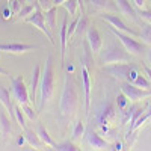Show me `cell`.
Returning <instances> with one entry per match:
<instances>
[{"label":"cell","instance_id":"25","mask_svg":"<svg viewBox=\"0 0 151 151\" xmlns=\"http://www.w3.org/2000/svg\"><path fill=\"white\" fill-rule=\"evenodd\" d=\"M133 85L142 88V89H151V82H150V79L147 77V76H142V74L137 76V79L133 82Z\"/></svg>","mask_w":151,"mask_h":151},{"label":"cell","instance_id":"21","mask_svg":"<svg viewBox=\"0 0 151 151\" xmlns=\"http://www.w3.org/2000/svg\"><path fill=\"white\" fill-rule=\"evenodd\" d=\"M0 132H2V136L3 137H6L11 133V121L5 115L3 110H0Z\"/></svg>","mask_w":151,"mask_h":151},{"label":"cell","instance_id":"27","mask_svg":"<svg viewBox=\"0 0 151 151\" xmlns=\"http://www.w3.org/2000/svg\"><path fill=\"white\" fill-rule=\"evenodd\" d=\"M14 112H15V121L21 125L23 129H26L27 125H26V119H24V112H23V109H21V106H15L14 107Z\"/></svg>","mask_w":151,"mask_h":151},{"label":"cell","instance_id":"37","mask_svg":"<svg viewBox=\"0 0 151 151\" xmlns=\"http://www.w3.org/2000/svg\"><path fill=\"white\" fill-rule=\"evenodd\" d=\"M11 8H12V11H14L15 14H18L20 9L23 8V2L21 0H11Z\"/></svg>","mask_w":151,"mask_h":151},{"label":"cell","instance_id":"20","mask_svg":"<svg viewBox=\"0 0 151 151\" xmlns=\"http://www.w3.org/2000/svg\"><path fill=\"white\" fill-rule=\"evenodd\" d=\"M24 136H26V139H27V142L32 145V147H35V148H42L45 144L41 141V137L38 136V133H35L33 130H30V129H24Z\"/></svg>","mask_w":151,"mask_h":151},{"label":"cell","instance_id":"23","mask_svg":"<svg viewBox=\"0 0 151 151\" xmlns=\"http://www.w3.org/2000/svg\"><path fill=\"white\" fill-rule=\"evenodd\" d=\"M56 14H58V6L56 5L45 11V21H47V26L50 29H55V26H56Z\"/></svg>","mask_w":151,"mask_h":151},{"label":"cell","instance_id":"41","mask_svg":"<svg viewBox=\"0 0 151 151\" xmlns=\"http://www.w3.org/2000/svg\"><path fill=\"white\" fill-rule=\"evenodd\" d=\"M144 71H145V76L150 79V82H151V68L148 67V65H144Z\"/></svg>","mask_w":151,"mask_h":151},{"label":"cell","instance_id":"3","mask_svg":"<svg viewBox=\"0 0 151 151\" xmlns=\"http://www.w3.org/2000/svg\"><path fill=\"white\" fill-rule=\"evenodd\" d=\"M104 70L113 76L115 79L118 80H124V82H129V83H133L137 76H139V68H137V65L134 64H129V62H121V64H112V65H106Z\"/></svg>","mask_w":151,"mask_h":151},{"label":"cell","instance_id":"45","mask_svg":"<svg viewBox=\"0 0 151 151\" xmlns=\"http://www.w3.org/2000/svg\"><path fill=\"white\" fill-rule=\"evenodd\" d=\"M0 76H11V74H9V73H8V71L3 68V67H0Z\"/></svg>","mask_w":151,"mask_h":151},{"label":"cell","instance_id":"35","mask_svg":"<svg viewBox=\"0 0 151 151\" xmlns=\"http://www.w3.org/2000/svg\"><path fill=\"white\" fill-rule=\"evenodd\" d=\"M136 107H130L129 110H121L122 112V119H121V124H127V121L132 118V115H133V110H134Z\"/></svg>","mask_w":151,"mask_h":151},{"label":"cell","instance_id":"47","mask_svg":"<svg viewBox=\"0 0 151 151\" xmlns=\"http://www.w3.org/2000/svg\"><path fill=\"white\" fill-rule=\"evenodd\" d=\"M70 71H71V73L74 71V65H68V73H70Z\"/></svg>","mask_w":151,"mask_h":151},{"label":"cell","instance_id":"17","mask_svg":"<svg viewBox=\"0 0 151 151\" xmlns=\"http://www.w3.org/2000/svg\"><path fill=\"white\" fill-rule=\"evenodd\" d=\"M88 142H89V145L95 150H106L109 147V142L106 139H103V137L94 130L88 132Z\"/></svg>","mask_w":151,"mask_h":151},{"label":"cell","instance_id":"26","mask_svg":"<svg viewBox=\"0 0 151 151\" xmlns=\"http://www.w3.org/2000/svg\"><path fill=\"white\" fill-rule=\"evenodd\" d=\"M62 6L65 8V11L68 12L70 15H76L77 8H79V2H77V0H67V2L62 3Z\"/></svg>","mask_w":151,"mask_h":151},{"label":"cell","instance_id":"38","mask_svg":"<svg viewBox=\"0 0 151 151\" xmlns=\"http://www.w3.org/2000/svg\"><path fill=\"white\" fill-rule=\"evenodd\" d=\"M12 12H14V11H12V8H9V6H5V8H3V11H2V17H3V20H9Z\"/></svg>","mask_w":151,"mask_h":151},{"label":"cell","instance_id":"10","mask_svg":"<svg viewBox=\"0 0 151 151\" xmlns=\"http://www.w3.org/2000/svg\"><path fill=\"white\" fill-rule=\"evenodd\" d=\"M100 18L104 20V21H107L112 27H115V29H118V30H121V32H124V33H129V35H132V36H134V38L141 36V33H137V32H134L133 29L127 27V24H125L118 15L112 14V12H104V14L100 15Z\"/></svg>","mask_w":151,"mask_h":151},{"label":"cell","instance_id":"39","mask_svg":"<svg viewBox=\"0 0 151 151\" xmlns=\"http://www.w3.org/2000/svg\"><path fill=\"white\" fill-rule=\"evenodd\" d=\"M133 3H134V6H136V8L142 9V8H144V5H145V0H133Z\"/></svg>","mask_w":151,"mask_h":151},{"label":"cell","instance_id":"28","mask_svg":"<svg viewBox=\"0 0 151 151\" xmlns=\"http://www.w3.org/2000/svg\"><path fill=\"white\" fill-rule=\"evenodd\" d=\"M55 150H59V151H77L79 147H77V145H74V144L70 142V141H65V142L56 144Z\"/></svg>","mask_w":151,"mask_h":151},{"label":"cell","instance_id":"14","mask_svg":"<svg viewBox=\"0 0 151 151\" xmlns=\"http://www.w3.org/2000/svg\"><path fill=\"white\" fill-rule=\"evenodd\" d=\"M116 6L119 9V12L122 15H125L127 18H132L133 21H139V17H137V12L134 11V8L130 5L129 0H116Z\"/></svg>","mask_w":151,"mask_h":151},{"label":"cell","instance_id":"32","mask_svg":"<svg viewBox=\"0 0 151 151\" xmlns=\"http://www.w3.org/2000/svg\"><path fill=\"white\" fill-rule=\"evenodd\" d=\"M21 109H23V112H24V115H26L29 119H35V118H36L35 110H33L29 104H21Z\"/></svg>","mask_w":151,"mask_h":151},{"label":"cell","instance_id":"6","mask_svg":"<svg viewBox=\"0 0 151 151\" xmlns=\"http://www.w3.org/2000/svg\"><path fill=\"white\" fill-rule=\"evenodd\" d=\"M24 21L26 23H30V24H33L35 27H38L40 29L47 38H48V41L52 42V44H55V40H53V35L50 33V30H48V26H47V23H45V14L42 12V9H41V6H40V3H38V6H36V9L32 12V14L27 17V18H24Z\"/></svg>","mask_w":151,"mask_h":151},{"label":"cell","instance_id":"34","mask_svg":"<svg viewBox=\"0 0 151 151\" xmlns=\"http://www.w3.org/2000/svg\"><path fill=\"white\" fill-rule=\"evenodd\" d=\"M137 15H139V18H142L144 21L151 23V11H150V9H139Z\"/></svg>","mask_w":151,"mask_h":151},{"label":"cell","instance_id":"13","mask_svg":"<svg viewBox=\"0 0 151 151\" xmlns=\"http://www.w3.org/2000/svg\"><path fill=\"white\" fill-rule=\"evenodd\" d=\"M36 45L30 44H23V42H9V44H0V52L9 53V55H23L35 50Z\"/></svg>","mask_w":151,"mask_h":151},{"label":"cell","instance_id":"46","mask_svg":"<svg viewBox=\"0 0 151 151\" xmlns=\"http://www.w3.org/2000/svg\"><path fill=\"white\" fill-rule=\"evenodd\" d=\"M64 2H67V0H55V5H56V6H59V5H62Z\"/></svg>","mask_w":151,"mask_h":151},{"label":"cell","instance_id":"44","mask_svg":"<svg viewBox=\"0 0 151 151\" xmlns=\"http://www.w3.org/2000/svg\"><path fill=\"white\" fill-rule=\"evenodd\" d=\"M145 113L148 115V119H151V104H148V106H147V110H145Z\"/></svg>","mask_w":151,"mask_h":151},{"label":"cell","instance_id":"4","mask_svg":"<svg viewBox=\"0 0 151 151\" xmlns=\"http://www.w3.org/2000/svg\"><path fill=\"white\" fill-rule=\"evenodd\" d=\"M110 30L115 33V36L118 38V40L121 41V44L124 45V48L127 50V52L133 56H142L144 52H145V42H139L134 40V36L129 35V33H124L115 27L110 26Z\"/></svg>","mask_w":151,"mask_h":151},{"label":"cell","instance_id":"2","mask_svg":"<svg viewBox=\"0 0 151 151\" xmlns=\"http://www.w3.org/2000/svg\"><path fill=\"white\" fill-rule=\"evenodd\" d=\"M77 106H79V95L74 85V79L71 74H67L64 91H62V97H60V104H59L60 113L67 118H71L77 110Z\"/></svg>","mask_w":151,"mask_h":151},{"label":"cell","instance_id":"42","mask_svg":"<svg viewBox=\"0 0 151 151\" xmlns=\"http://www.w3.org/2000/svg\"><path fill=\"white\" fill-rule=\"evenodd\" d=\"M77 2H79V8H80V11H82V15H83V14H86V8H85L83 0H77Z\"/></svg>","mask_w":151,"mask_h":151},{"label":"cell","instance_id":"9","mask_svg":"<svg viewBox=\"0 0 151 151\" xmlns=\"http://www.w3.org/2000/svg\"><path fill=\"white\" fill-rule=\"evenodd\" d=\"M121 92L127 95L130 101H139V100L151 97V89H142V88L134 86L133 83H129V82L121 83Z\"/></svg>","mask_w":151,"mask_h":151},{"label":"cell","instance_id":"15","mask_svg":"<svg viewBox=\"0 0 151 151\" xmlns=\"http://www.w3.org/2000/svg\"><path fill=\"white\" fill-rule=\"evenodd\" d=\"M60 58L64 62L65 53H67V44H68V15H64L62 18V27H60Z\"/></svg>","mask_w":151,"mask_h":151},{"label":"cell","instance_id":"8","mask_svg":"<svg viewBox=\"0 0 151 151\" xmlns=\"http://www.w3.org/2000/svg\"><path fill=\"white\" fill-rule=\"evenodd\" d=\"M12 83V91H14L15 100L20 104H27L30 101V94L27 91V86L24 85L23 76H17V77H11Z\"/></svg>","mask_w":151,"mask_h":151},{"label":"cell","instance_id":"11","mask_svg":"<svg viewBox=\"0 0 151 151\" xmlns=\"http://www.w3.org/2000/svg\"><path fill=\"white\" fill-rule=\"evenodd\" d=\"M82 86H83V94H85V113L89 115V107H91V77H89V68L85 64L82 65Z\"/></svg>","mask_w":151,"mask_h":151},{"label":"cell","instance_id":"30","mask_svg":"<svg viewBox=\"0 0 151 151\" xmlns=\"http://www.w3.org/2000/svg\"><path fill=\"white\" fill-rule=\"evenodd\" d=\"M141 38L144 40L145 44H151V23L145 24L142 32H141Z\"/></svg>","mask_w":151,"mask_h":151},{"label":"cell","instance_id":"22","mask_svg":"<svg viewBox=\"0 0 151 151\" xmlns=\"http://www.w3.org/2000/svg\"><path fill=\"white\" fill-rule=\"evenodd\" d=\"M38 136L41 137V141L45 144V147H52V148H55L56 147V144H55V141L52 139V136H50V133L42 127V125H40V127H38Z\"/></svg>","mask_w":151,"mask_h":151},{"label":"cell","instance_id":"31","mask_svg":"<svg viewBox=\"0 0 151 151\" xmlns=\"http://www.w3.org/2000/svg\"><path fill=\"white\" fill-rule=\"evenodd\" d=\"M116 104H118V109H119V110H124L125 107H127V104H129V97L125 95L124 92L118 94V97H116Z\"/></svg>","mask_w":151,"mask_h":151},{"label":"cell","instance_id":"5","mask_svg":"<svg viewBox=\"0 0 151 151\" xmlns=\"http://www.w3.org/2000/svg\"><path fill=\"white\" fill-rule=\"evenodd\" d=\"M103 65H112V64H121V62H130V53L125 48L119 47L118 44H110L106 50L104 56L101 58Z\"/></svg>","mask_w":151,"mask_h":151},{"label":"cell","instance_id":"43","mask_svg":"<svg viewBox=\"0 0 151 151\" xmlns=\"http://www.w3.org/2000/svg\"><path fill=\"white\" fill-rule=\"evenodd\" d=\"M112 150H115V151H119V150H122V144L121 142H116L115 145H113V148Z\"/></svg>","mask_w":151,"mask_h":151},{"label":"cell","instance_id":"29","mask_svg":"<svg viewBox=\"0 0 151 151\" xmlns=\"http://www.w3.org/2000/svg\"><path fill=\"white\" fill-rule=\"evenodd\" d=\"M83 133H85V124L82 121H77L74 125V130H73V139H76V141L80 139L83 136Z\"/></svg>","mask_w":151,"mask_h":151},{"label":"cell","instance_id":"24","mask_svg":"<svg viewBox=\"0 0 151 151\" xmlns=\"http://www.w3.org/2000/svg\"><path fill=\"white\" fill-rule=\"evenodd\" d=\"M36 6H38V2H36V3H33V5H32V3H29V5H26V6H23V8L20 9V12L17 14V15H18V18H20V20L27 18V17L32 14V12L36 9Z\"/></svg>","mask_w":151,"mask_h":151},{"label":"cell","instance_id":"18","mask_svg":"<svg viewBox=\"0 0 151 151\" xmlns=\"http://www.w3.org/2000/svg\"><path fill=\"white\" fill-rule=\"evenodd\" d=\"M41 67L36 65L33 68L32 73V83H30V101L35 103V97H36V91H40V82H41Z\"/></svg>","mask_w":151,"mask_h":151},{"label":"cell","instance_id":"12","mask_svg":"<svg viewBox=\"0 0 151 151\" xmlns=\"http://www.w3.org/2000/svg\"><path fill=\"white\" fill-rule=\"evenodd\" d=\"M86 40H88V44H89V47H91V52L92 53H100V50H101V47H103V40H101V35H100V32L95 26H88Z\"/></svg>","mask_w":151,"mask_h":151},{"label":"cell","instance_id":"16","mask_svg":"<svg viewBox=\"0 0 151 151\" xmlns=\"http://www.w3.org/2000/svg\"><path fill=\"white\" fill-rule=\"evenodd\" d=\"M0 103H2L5 106V109L9 112V115L15 119V112H14V103H12L11 100V95H9V91L6 89V88L3 85H0Z\"/></svg>","mask_w":151,"mask_h":151},{"label":"cell","instance_id":"48","mask_svg":"<svg viewBox=\"0 0 151 151\" xmlns=\"http://www.w3.org/2000/svg\"><path fill=\"white\" fill-rule=\"evenodd\" d=\"M148 60H150V64H151V52L148 53Z\"/></svg>","mask_w":151,"mask_h":151},{"label":"cell","instance_id":"1","mask_svg":"<svg viewBox=\"0 0 151 151\" xmlns=\"http://www.w3.org/2000/svg\"><path fill=\"white\" fill-rule=\"evenodd\" d=\"M55 65H53V56L48 55L45 59V67L41 74V82H40V112L44 110L45 104L50 101L55 92Z\"/></svg>","mask_w":151,"mask_h":151},{"label":"cell","instance_id":"19","mask_svg":"<svg viewBox=\"0 0 151 151\" xmlns=\"http://www.w3.org/2000/svg\"><path fill=\"white\" fill-rule=\"evenodd\" d=\"M88 3L91 5L92 9L95 11H109V12H113L116 11L118 6L112 2V0H88Z\"/></svg>","mask_w":151,"mask_h":151},{"label":"cell","instance_id":"40","mask_svg":"<svg viewBox=\"0 0 151 151\" xmlns=\"http://www.w3.org/2000/svg\"><path fill=\"white\" fill-rule=\"evenodd\" d=\"M26 141H27V139H26V136H24V134H20V136L17 137V144H18V145H23Z\"/></svg>","mask_w":151,"mask_h":151},{"label":"cell","instance_id":"36","mask_svg":"<svg viewBox=\"0 0 151 151\" xmlns=\"http://www.w3.org/2000/svg\"><path fill=\"white\" fill-rule=\"evenodd\" d=\"M36 2L40 3V6H41L42 11H47V9H50L52 6H55V0H36Z\"/></svg>","mask_w":151,"mask_h":151},{"label":"cell","instance_id":"33","mask_svg":"<svg viewBox=\"0 0 151 151\" xmlns=\"http://www.w3.org/2000/svg\"><path fill=\"white\" fill-rule=\"evenodd\" d=\"M79 20H80V17L79 18H76L70 26H68V40H71V36L77 32V26H79Z\"/></svg>","mask_w":151,"mask_h":151},{"label":"cell","instance_id":"7","mask_svg":"<svg viewBox=\"0 0 151 151\" xmlns=\"http://www.w3.org/2000/svg\"><path fill=\"white\" fill-rule=\"evenodd\" d=\"M97 121H98V127L103 133H107L109 129L113 125V122L116 121V112H115V107H113L112 103H107L101 110H100L98 116H97Z\"/></svg>","mask_w":151,"mask_h":151}]
</instances>
